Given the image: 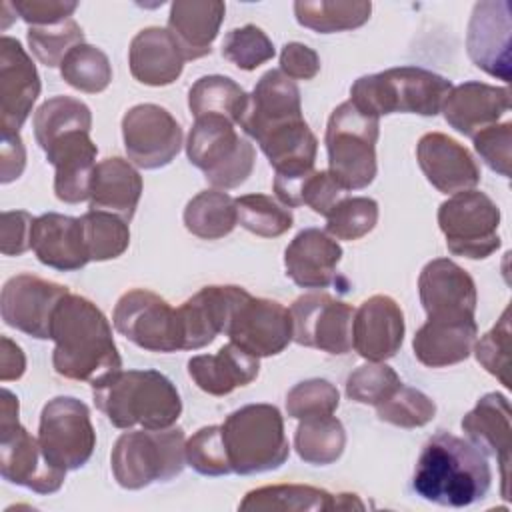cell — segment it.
Returning <instances> with one entry per match:
<instances>
[{
    "mask_svg": "<svg viewBox=\"0 0 512 512\" xmlns=\"http://www.w3.org/2000/svg\"><path fill=\"white\" fill-rule=\"evenodd\" d=\"M186 156L216 190L238 188L256 164L254 146L238 136L234 122L216 114L194 118L186 140Z\"/></svg>",
    "mask_w": 512,
    "mask_h": 512,
    "instance_id": "cell-8",
    "label": "cell"
},
{
    "mask_svg": "<svg viewBox=\"0 0 512 512\" xmlns=\"http://www.w3.org/2000/svg\"><path fill=\"white\" fill-rule=\"evenodd\" d=\"M84 244L90 262H104L122 256L130 244L128 222L100 210H90L80 216Z\"/></svg>",
    "mask_w": 512,
    "mask_h": 512,
    "instance_id": "cell-40",
    "label": "cell"
},
{
    "mask_svg": "<svg viewBox=\"0 0 512 512\" xmlns=\"http://www.w3.org/2000/svg\"><path fill=\"white\" fill-rule=\"evenodd\" d=\"M512 6L508 0H482L472 8L466 48L470 60L486 74L510 80Z\"/></svg>",
    "mask_w": 512,
    "mask_h": 512,
    "instance_id": "cell-19",
    "label": "cell"
},
{
    "mask_svg": "<svg viewBox=\"0 0 512 512\" xmlns=\"http://www.w3.org/2000/svg\"><path fill=\"white\" fill-rule=\"evenodd\" d=\"M276 54L272 40L254 24L234 28L222 42V56L240 70H256Z\"/></svg>",
    "mask_w": 512,
    "mask_h": 512,
    "instance_id": "cell-47",
    "label": "cell"
},
{
    "mask_svg": "<svg viewBox=\"0 0 512 512\" xmlns=\"http://www.w3.org/2000/svg\"><path fill=\"white\" fill-rule=\"evenodd\" d=\"M378 222V202L366 196L344 198L326 216V234L334 240H358L374 230Z\"/></svg>",
    "mask_w": 512,
    "mask_h": 512,
    "instance_id": "cell-44",
    "label": "cell"
},
{
    "mask_svg": "<svg viewBox=\"0 0 512 512\" xmlns=\"http://www.w3.org/2000/svg\"><path fill=\"white\" fill-rule=\"evenodd\" d=\"M186 464L202 476H226L232 472L220 426H204L186 440Z\"/></svg>",
    "mask_w": 512,
    "mask_h": 512,
    "instance_id": "cell-48",
    "label": "cell"
},
{
    "mask_svg": "<svg viewBox=\"0 0 512 512\" xmlns=\"http://www.w3.org/2000/svg\"><path fill=\"white\" fill-rule=\"evenodd\" d=\"M238 224L262 238H278L294 224L288 206L266 194H244L236 198Z\"/></svg>",
    "mask_w": 512,
    "mask_h": 512,
    "instance_id": "cell-42",
    "label": "cell"
},
{
    "mask_svg": "<svg viewBox=\"0 0 512 512\" xmlns=\"http://www.w3.org/2000/svg\"><path fill=\"white\" fill-rule=\"evenodd\" d=\"M68 294L70 290L62 284L34 274H16L4 284L0 294L2 320L32 338L50 340L54 312Z\"/></svg>",
    "mask_w": 512,
    "mask_h": 512,
    "instance_id": "cell-16",
    "label": "cell"
},
{
    "mask_svg": "<svg viewBox=\"0 0 512 512\" xmlns=\"http://www.w3.org/2000/svg\"><path fill=\"white\" fill-rule=\"evenodd\" d=\"M246 292L242 286H204L178 306L182 350H200L218 334H226L230 316Z\"/></svg>",
    "mask_w": 512,
    "mask_h": 512,
    "instance_id": "cell-22",
    "label": "cell"
},
{
    "mask_svg": "<svg viewBox=\"0 0 512 512\" xmlns=\"http://www.w3.org/2000/svg\"><path fill=\"white\" fill-rule=\"evenodd\" d=\"M50 340L56 344L52 366L56 374L68 380L94 386L122 370L108 318L84 296L68 294L60 300L52 318Z\"/></svg>",
    "mask_w": 512,
    "mask_h": 512,
    "instance_id": "cell-1",
    "label": "cell"
},
{
    "mask_svg": "<svg viewBox=\"0 0 512 512\" xmlns=\"http://www.w3.org/2000/svg\"><path fill=\"white\" fill-rule=\"evenodd\" d=\"M76 130H92V112L78 98L54 96L34 112V138L42 150L60 136Z\"/></svg>",
    "mask_w": 512,
    "mask_h": 512,
    "instance_id": "cell-39",
    "label": "cell"
},
{
    "mask_svg": "<svg viewBox=\"0 0 512 512\" xmlns=\"http://www.w3.org/2000/svg\"><path fill=\"white\" fill-rule=\"evenodd\" d=\"M404 342V314L398 302L386 294H374L354 310L352 348L368 362H384Z\"/></svg>",
    "mask_w": 512,
    "mask_h": 512,
    "instance_id": "cell-21",
    "label": "cell"
},
{
    "mask_svg": "<svg viewBox=\"0 0 512 512\" xmlns=\"http://www.w3.org/2000/svg\"><path fill=\"white\" fill-rule=\"evenodd\" d=\"M122 140L128 160L144 170L168 166L182 148L178 120L158 104H136L122 118Z\"/></svg>",
    "mask_w": 512,
    "mask_h": 512,
    "instance_id": "cell-13",
    "label": "cell"
},
{
    "mask_svg": "<svg viewBox=\"0 0 512 512\" xmlns=\"http://www.w3.org/2000/svg\"><path fill=\"white\" fill-rule=\"evenodd\" d=\"M492 482L486 454L470 440L438 430L418 456L412 490L438 506L464 508L480 502Z\"/></svg>",
    "mask_w": 512,
    "mask_h": 512,
    "instance_id": "cell-2",
    "label": "cell"
},
{
    "mask_svg": "<svg viewBox=\"0 0 512 512\" xmlns=\"http://www.w3.org/2000/svg\"><path fill=\"white\" fill-rule=\"evenodd\" d=\"M96 408L116 428L140 424L164 430L182 414V400L168 376L158 370H118L92 386Z\"/></svg>",
    "mask_w": 512,
    "mask_h": 512,
    "instance_id": "cell-3",
    "label": "cell"
},
{
    "mask_svg": "<svg viewBox=\"0 0 512 512\" xmlns=\"http://www.w3.org/2000/svg\"><path fill=\"white\" fill-rule=\"evenodd\" d=\"M12 10L30 26H52L72 18L78 2L70 0H14Z\"/></svg>",
    "mask_w": 512,
    "mask_h": 512,
    "instance_id": "cell-53",
    "label": "cell"
},
{
    "mask_svg": "<svg viewBox=\"0 0 512 512\" xmlns=\"http://www.w3.org/2000/svg\"><path fill=\"white\" fill-rule=\"evenodd\" d=\"M510 110L508 86H492L484 82H464L452 86L442 112L444 120L460 134L474 138L480 130L498 124Z\"/></svg>",
    "mask_w": 512,
    "mask_h": 512,
    "instance_id": "cell-26",
    "label": "cell"
},
{
    "mask_svg": "<svg viewBox=\"0 0 512 512\" xmlns=\"http://www.w3.org/2000/svg\"><path fill=\"white\" fill-rule=\"evenodd\" d=\"M112 324L124 338L148 352L168 354L182 350L176 308L146 288L128 290L118 298Z\"/></svg>",
    "mask_w": 512,
    "mask_h": 512,
    "instance_id": "cell-12",
    "label": "cell"
},
{
    "mask_svg": "<svg viewBox=\"0 0 512 512\" xmlns=\"http://www.w3.org/2000/svg\"><path fill=\"white\" fill-rule=\"evenodd\" d=\"M184 56L166 28L150 26L140 30L128 48L132 76L146 86H168L180 78Z\"/></svg>",
    "mask_w": 512,
    "mask_h": 512,
    "instance_id": "cell-30",
    "label": "cell"
},
{
    "mask_svg": "<svg viewBox=\"0 0 512 512\" xmlns=\"http://www.w3.org/2000/svg\"><path fill=\"white\" fill-rule=\"evenodd\" d=\"M60 76L68 86L80 92L98 94L112 82V66L100 48L84 42L72 48L62 60Z\"/></svg>",
    "mask_w": 512,
    "mask_h": 512,
    "instance_id": "cell-41",
    "label": "cell"
},
{
    "mask_svg": "<svg viewBox=\"0 0 512 512\" xmlns=\"http://www.w3.org/2000/svg\"><path fill=\"white\" fill-rule=\"evenodd\" d=\"M0 222V252L4 256L24 254L30 248L34 216L26 210H6Z\"/></svg>",
    "mask_w": 512,
    "mask_h": 512,
    "instance_id": "cell-54",
    "label": "cell"
},
{
    "mask_svg": "<svg viewBox=\"0 0 512 512\" xmlns=\"http://www.w3.org/2000/svg\"><path fill=\"white\" fill-rule=\"evenodd\" d=\"M220 428L234 474L270 472L288 460L284 418L272 404L242 406L228 414Z\"/></svg>",
    "mask_w": 512,
    "mask_h": 512,
    "instance_id": "cell-5",
    "label": "cell"
},
{
    "mask_svg": "<svg viewBox=\"0 0 512 512\" xmlns=\"http://www.w3.org/2000/svg\"><path fill=\"white\" fill-rule=\"evenodd\" d=\"M376 414L382 422L392 426L420 428L434 418L436 404L424 392L400 384V388L388 400L376 406Z\"/></svg>",
    "mask_w": 512,
    "mask_h": 512,
    "instance_id": "cell-46",
    "label": "cell"
},
{
    "mask_svg": "<svg viewBox=\"0 0 512 512\" xmlns=\"http://www.w3.org/2000/svg\"><path fill=\"white\" fill-rule=\"evenodd\" d=\"M292 80H312L320 72V56L302 42H288L280 52V68Z\"/></svg>",
    "mask_w": 512,
    "mask_h": 512,
    "instance_id": "cell-55",
    "label": "cell"
},
{
    "mask_svg": "<svg viewBox=\"0 0 512 512\" xmlns=\"http://www.w3.org/2000/svg\"><path fill=\"white\" fill-rule=\"evenodd\" d=\"M226 6L216 0H176L170 4L168 32L184 60H198L212 50Z\"/></svg>",
    "mask_w": 512,
    "mask_h": 512,
    "instance_id": "cell-29",
    "label": "cell"
},
{
    "mask_svg": "<svg viewBox=\"0 0 512 512\" xmlns=\"http://www.w3.org/2000/svg\"><path fill=\"white\" fill-rule=\"evenodd\" d=\"M338 404H340L338 388L324 378L302 380L286 394V412L290 418H296V420L334 414Z\"/></svg>",
    "mask_w": 512,
    "mask_h": 512,
    "instance_id": "cell-49",
    "label": "cell"
},
{
    "mask_svg": "<svg viewBox=\"0 0 512 512\" xmlns=\"http://www.w3.org/2000/svg\"><path fill=\"white\" fill-rule=\"evenodd\" d=\"M0 344H2L0 380L10 382V380L22 378V374L26 370V356H24L22 348L16 342H12L8 336H2Z\"/></svg>",
    "mask_w": 512,
    "mask_h": 512,
    "instance_id": "cell-57",
    "label": "cell"
},
{
    "mask_svg": "<svg viewBox=\"0 0 512 512\" xmlns=\"http://www.w3.org/2000/svg\"><path fill=\"white\" fill-rule=\"evenodd\" d=\"M26 40L40 64L56 68L72 48L84 44V32L74 18H68L52 26H30Z\"/></svg>",
    "mask_w": 512,
    "mask_h": 512,
    "instance_id": "cell-43",
    "label": "cell"
},
{
    "mask_svg": "<svg viewBox=\"0 0 512 512\" xmlns=\"http://www.w3.org/2000/svg\"><path fill=\"white\" fill-rule=\"evenodd\" d=\"M248 104V94L228 76L210 74L198 78L188 90V108L194 118L216 114L240 124Z\"/></svg>",
    "mask_w": 512,
    "mask_h": 512,
    "instance_id": "cell-36",
    "label": "cell"
},
{
    "mask_svg": "<svg viewBox=\"0 0 512 512\" xmlns=\"http://www.w3.org/2000/svg\"><path fill=\"white\" fill-rule=\"evenodd\" d=\"M344 446V426L332 414L302 418L294 434V448L300 460L312 466L334 464L342 456Z\"/></svg>",
    "mask_w": 512,
    "mask_h": 512,
    "instance_id": "cell-37",
    "label": "cell"
},
{
    "mask_svg": "<svg viewBox=\"0 0 512 512\" xmlns=\"http://www.w3.org/2000/svg\"><path fill=\"white\" fill-rule=\"evenodd\" d=\"M418 294L428 320H472L476 312V284L450 258L430 260L418 276Z\"/></svg>",
    "mask_w": 512,
    "mask_h": 512,
    "instance_id": "cell-17",
    "label": "cell"
},
{
    "mask_svg": "<svg viewBox=\"0 0 512 512\" xmlns=\"http://www.w3.org/2000/svg\"><path fill=\"white\" fill-rule=\"evenodd\" d=\"M438 226L454 256L484 260L500 248V208L480 190L452 194L438 208Z\"/></svg>",
    "mask_w": 512,
    "mask_h": 512,
    "instance_id": "cell-10",
    "label": "cell"
},
{
    "mask_svg": "<svg viewBox=\"0 0 512 512\" xmlns=\"http://www.w3.org/2000/svg\"><path fill=\"white\" fill-rule=\"evenodd\" d=\"M46 160L54 166V194L60 202L80 204L90 200V184L96 170L98 148L90 132L76 130L60 136L44 148Z\"/></svg>",
    "mask_w": 512,
    "mask_h": 512,
    "instance_id": "cell-24",
    "label": "cell"
},
{
    "mask_svg": "<svg viewBox=\"0 0 512 512\" xmlns=\"http://www.w3.org/2000/svg\"><path fill=\"white\" fill-rule=\"evenodd\" d=\"M402 380L384 362H368L358 366L354 372L346 378V396L360 404L378 406L384 400H388L398 388Z\"/></svg>",
    "mask_w": 512,
    "mask_h": 512,
    "instance_id": "cell-45",
    "label": "cell"
},
{
    "mask_svg": "<svg viewBox=\"0 0 512 512\" xmlns=\"http://www.w3.org/2000/svg\"><path fill=\"white\" fill-rule=\"evenodd\" d=\"M416 158L426 180L442 194L472 190L480 182L474 156L442 132L424 134L416 144Z\"/></svg>",
    "mask_w": 512,
    "mask_h": 512,
    "instance_id": "cell-23",
    "label": "cell"
},
{
    "mask_svg": "<svg viewBox=\"0 0 512 512\" xmlns=\"http://www.w3.org/2000/svg\"><path fill=\"white\" fill-rule=\"evenodd\" d=\"M240 510H334V494L308 484H272L250 490L240 502Z\"/></svg>",
    "mask_w": 512,
    "mask_h": 512,
    "instance_id": "cell-38",
    "label": "cell"
},
{
    "mask_svg": "<svg viewBox=\"0 0 512 512\" xmlns=\"http://www.w3.org/2000/svg\"><path fill=\"white\" fill-rule=\"evenodd\" d=\"M452 90V82L420 66H398L360 76L350 88V102L364 114L436 116Z\"/></svg>",
    "mask_w": 512,
    "mask_h": 512,
    "instance_id": "cell-4",
    "label": "cell"
},
{
    "mask_svg": "<svg viewBox=\"0 0 512 512\" xmlns=\"http://www.w3.org/2000/svg\"><path fill=\"white\" fill-rule=\"evenodd\" d=\"M260 372V360L236 344H224L216 354H198L188 360V376L212 396H226L248 386Z\"/></svg>",
    "mask_w": 512,
    "mask_h": 512,
    "instance_id": "cell-31",
    "label": "cell"
},
{
    "mask_svg": "<svg viewBox=\"0 0 512 512\" xmlns=\"http://www.w3.org/2000/svg\"><path fill=\"white\" fill-rule=\"evenodd\" d=\"M380 118L360 112L350 100L336 106L326 124L328 172L346 188L362 190L376 178Z\"/></svg>",
    "mask_w": 512,
    "mask_h": 512,
    "instance_id": "cell-7",
    "label": "cell"
},
{
    "mask_svg": "<svg viewBox=\"0 0 512 512\" xmlns=\"http://www.w3.org/2000/svg\"><path fill=\"white\" fill-rule=\"evenodd\" d=\"M36 64L12 36L0 38V126L2 134H18L40 96Z\"/></svg>",
    "mask_w": 512,
    "mask_h": 512,
    "instance_id": "cell-20",
    "label": "cell"
},
{
    "mask_svg": "<svg viewBox=\"0 0 512 512\" xmlns=\"http://www.w3.org/2000/svg\"><path fill=\"white\" fill-rule=\"evenodd\" d=\"M300 90L296 82L280 70H268L256 82L240 120V128L256 142L268 134L302 122Z\"/></svg>",
    "mask_w": 512,
    "mask_h": 512,
    "instance_id": "cell-18",
    "label": "cell"
},
{
    "mask_svg": "<svg viewBox=\"0 0 512 512\" xmlns=\"http://www.w3.org/2000/svg\"><path fill=\"white\" fill-rule=\"evenodd\" d=\"M30 248L40 264L62 272L80 270L90 262L80 218L58 212H48L34 218Z\"/></svg>",
    "mask_w": 512,
    "mask_h": 512,
    "instance_id": "cell-27",
    "label": "cell"
},
{
    "mask_svg": "<svg viewBox=\"0 0 512 512\" xmlns=\"http://www.w3.org/2000/svg\"><path fill=\"white\" fill-rule=\"evenodd\" d=\"M226 336L256 358L276 356L292 342L290 310L276 300L246 292L230 316Z\"/></svg>",
    "mask_w": 512,
    "mask_h": 512,
    "instance_id": "cell-15",
    "label": "cell"
},
{
    "mask_svg": "<svg viewBox=\"0 0 512 512\" xmlns=\"http://www.w3.org/2000/svg\"><path fill=\"white\" fill-rule=\"evenodd\" d=\"M462 430L468 440L490 454L500 464L502 498H508V466H510V402L500 392L484 394L478 404L462 418Z\"/></svg>",
    "mask_w": 512,
    "mask_h": 512,
    "instance_id": "cell-28",
    "label": "cell"
},
{
    "mask_svg": "<svg viewBox=\"0 0 512 512\" xmlns=\"http://www.w3.org/2000/svg\"><path fill=\"white\" fill-rule=\"evenodd\" d=\"M290 316L296 344L338 356L352 350L354 310L350 304L324 292H312L294 300Z\"/></svg>",
    "mask_w": 512,
    "mask_h": 512,
    "instance_id": "cell-14",
    "label": "cell"
},
{
    "mask_svg": "<svg viewBox=\"0 0 512 512\" xmlns=\"http://www.w3.org/2000/svg\"><path fill=\"white\" fill-rule=\"evenodd\" d=\"M364 510V502L356 494H334V510Z\"/></svg>",
    "mask_w": 512,
    "mask_h": 512,
    "instance_id": "cell-58",
    "label": "cell"
},
{
    "mask_svg": "<svg viewBox=\"0 0 512 512\" xmlns=\"http://www.w3.org/2000/svg\"><path fill=\"white\" fill-rule=\"evenodd\" d=\"M236 224V200L224 190H202L184 208L186 230L202 240L224 238Z\"/></svg>",
    "mask_w": 512,
    "mask_h": 512,
    "instance_id": "cell-34",
    "label": "cell"
},
{
    "mask_svg": "<svg viewBox=\"0 0 512 512\" xmlns=\"http://www.w3.org/2000/svg\"><path fill=\"white\" fill-rule=\"evenodd\" d=\"M0 182L8 184L16 180L24 166H26V150L18 134H2V148H0Z\"/></svg>",
    "mask_w": 512,
    "mask_h": 512,
    "instance_id": "cell-56",
    "label": "cell"
},
{
    "mask_svg": "<svg viewBox=\"0 0 512 512\" xmlns=\"http://www.w3.org/2000/svg\"><path fill=\"white\" fill-rule=\"evenodd\" d=\"M18 398L2 390L0 402V474L6 482L36 494H54L62 488L66 470L52 466L38 438L18 422Z\"/></svg>",
    "mask_w": 512,
    "mask_h": 512,
    "instance_id": "cell-9",
    "label": "cell"
},
{
    "mask_svg": "<svg viewBox=\"0 0 512 512\" xmlns=\"http://www.w3.org/2000/svg\"><path fill=\"white\" fill-rule=\"evenodd\" d=\"M38 442L52 466L66 472L82 468L96 448L88 406L72 396L48 400L40 412Z\"/></svg>",
    "mask_w": 512,
    "mask_h": 512,
    "instance_id": "cell-11",
    "label": "cell"
},
{
    "mask_svg": "<svg viewBox=\"0 0 512 512\" xmlns=\"http://www.w3.org/2000/svg\"><path fill=\"white\" fill-rule=\"evenodd\" d=\"M510 312L508 308L502 312L500 320L496 322V326L486 332L474 346V356L476 360L486 368V372H490L492 376H496L506 388H510V378H508V370H510V354H508V342H510V320H508Z\"/></svg>",
    "mask_w": 512,
    "mask_h": 512,
    "instance_id": "cell-50",
    "label": "cell"
},
{
    "mask_svg": "<svg viewBox=\"0 0 512 512\" xmlns=\"http://www.w3.org/2000/svg\"><path fill=\"white\" fill-rule=\"evenodd\" d=\"M478 334L476 320H426L412 340L414 356L428 368L464 362Z\"/></svg>",
    "mask_w": 512,
    "mask_h": 512,
    "instance_id": "cell-33",
    "label": "cell"
},
{
    "mask_svg": "<svg viewBox=\"0 0 512 512\" xmlns=\"http://www.w3.org/2000/svg\"><path fill=\"white\" fill-rule=\"evenodd\" d=\"M372 4L364 0H298L294 14L300 26L320 32H344L368 22Z\"/></svg>",
    "mask_w": 512,
    "mask_h": 512,
    "instance_id": "cell-35",
    "label": "cell"
},
{
    "mask_svg": "<svg viewBox=\"0 0 512 512\" xmlns=\"http://www.w3.org/2000/svg\"><path fill=\"white\" fill-rule=\"evenodd\" d=\"M474 150L486 162V166L500 176H510V146H512V124H492L480 130L474 138Z\"/></svg>",
    "mask_w": 512,
    "mask_h": 512,
    "instance_id": "cell-51",
    "label": "cell"
},
{
    "mask_svg": "<svg viewBox=\"0 0 512 512\" xmlns=\"http://www.w3.org/2000/svg\"><path fill=\"white\" fill-rule=\"evenodd\" d=\"M142 196V176L124 158L112 156L96 164L90 184V208L114 214L126 222L134 218Z\"/></svg>",
    "mask_w": 512,
    "mask_h": 512,
    "instance_id": "cell-32",
    "label": "cell"
},
{
    "mask_svg": "<svg viewBox=\"0 0 512 512\" xmlns=\"http://www.w3.org/2000/svg\"><path fill=\"white\" fill-rule=\"evenodd\" d=\"M346 192L348 190L328 170H314L302 184L300 206L306 204L312 212L328 216L346 198Z\"/></svg>",
    "mask_w": 512,
    "mask_h": 512,
    "instance_id": "cell-52",
    "label": "cell"
},
{
    "mask_svg": "<svg viewBox=\"0 0 512 512\" xmlns=\"http://www.w3.org/2000/svg\"><path fill=\"white\" fill-rule=\"evenodd\" d=\"M112 474L126 490H142L176 478L186 466V438L182 428L124 432L110 454Z\"/></svg>",
    "mask_w": 512,
    "mask_h": 512,
    "instance_id": "cell-6",
    "label": "cell"
},
{
    "mask_svg": "<svg viewBox=\"0 0 512 512\" xmlns=\"http://www.w3.org/2000/svg\"><path fill=\"white\" fill-rule=\"evenodd\" d=\"M340 244L318 228L300 230L284 250L286 276L300 288L320 290L338 282Z\"/></svg>",
    "mask_w": 512,
    "mask_h": 512,
    "instance_id": "cell-25",
    "label": "cell"
}]
</instances>
